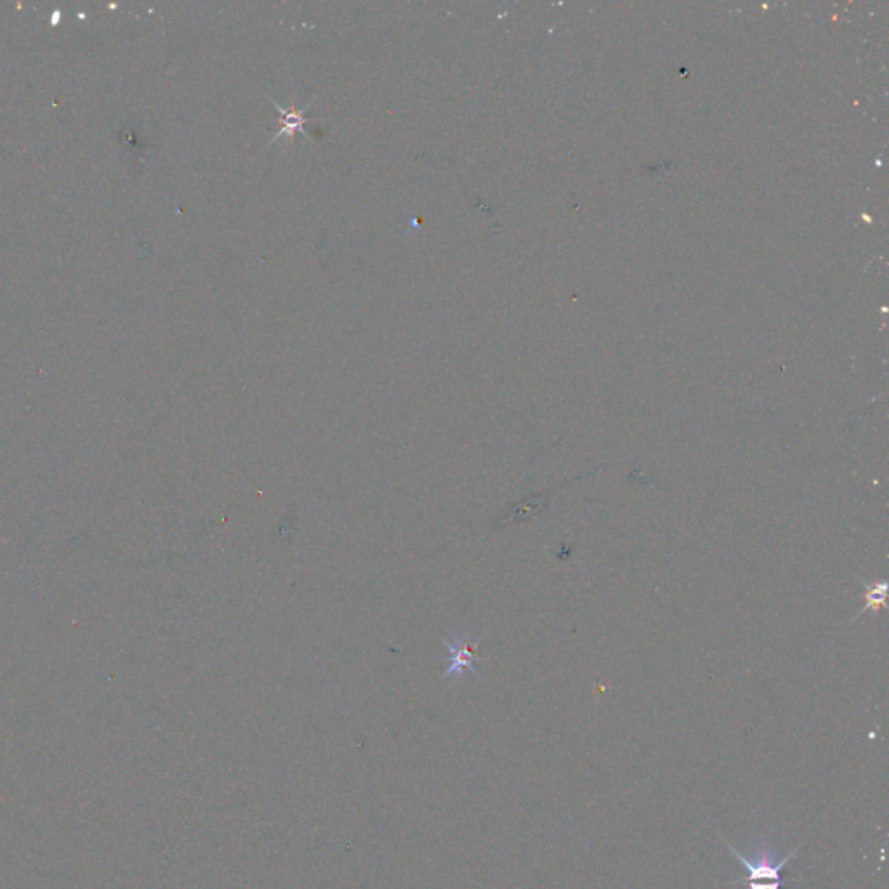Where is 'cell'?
Returning <instances> with one entry per match:
<instances>
[{"label":"cell","instance_id":"obj_1","mask_svg":"<svg viewBox=\"0 0 889 889\" xmlns=\"http://www.w3.org/2000/svg\"><path fill=\"white\" fill-rule=\"evenodd\" d=\"M731 853L740 860L747 870V876L737 879L733 883L747 884V889H780L784 884L782 869L787 862L796 857V851L789 853L787 857L778 858L777 846L770 839H759L752 848V857L747 858L728 844Z\"/></svg>","mask_w":889,"mask_h":889},{"label":"cell","instance_id":"obj_2","mask_svg":"<svg viewBox=\"0 0 889 889\" xmlns=\"http://www.w3.org/2000/svg\"><path fill=\"white\" fill-rule=\"evenodd\" d=\"M443 643L447 646L448 667L442 676V681H454L471 672L473 676L481 679L480 671L476 669V648L480 646V639L471 641L461 636H452V638L443 639Z\"/></svg>","mask_w":889,"mask_h":889},{"label":"cell","instance_id":"obj_3","mask_svg":"<svg viewBox=\"0 0 889 889\" xmlns=\"http://www.w3.org/2000/svg\"><path fill=\"white\" fill-rule=\"evenodd\" d=\"M278 110H280V115H282V122H280V124H282V129H280V132H278L273 141H277V139L282 138V136H289V138H292L297 131H304L306 117H304L303 110H296L294 106H290L287 110L278 106Z\"/></svg>","mask_w":889,"mask_h":889},{"label":"cell","instance_id":"obj_4","mask_svg":"<svg viewBox=\"0 0 889 889\" xmlns=\"http://www.w3.org/2000/svg\"><path fill=\"white\" fill-rule=\"evenodd\" d=\"M886 582H881V584H872V586L867 587V593H865V606L862 608V612L865 610H877L879 606L884 605V600H886Z\"/></svg>","mask_w":889,"mask_h":889}]
</instances>
